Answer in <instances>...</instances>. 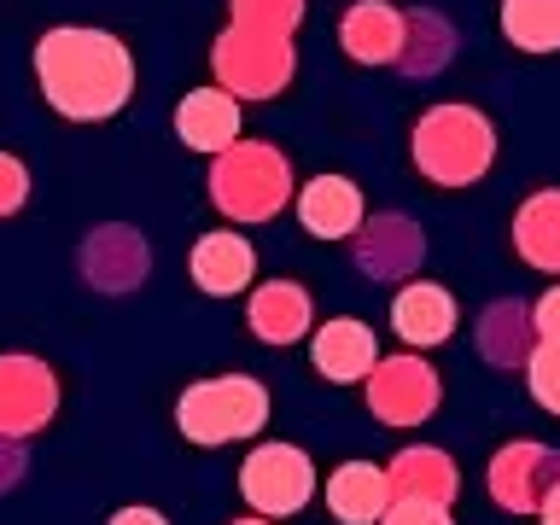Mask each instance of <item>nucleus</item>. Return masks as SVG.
I'll use <instances>...</instances> for the list:
<instances>
[{"mask_svg":"<svg viewBox=\"0 0 560 525\" xmlns=\"http://www.w3.org/2000/svg\"><path fill=\"white\" fill-rule=\"evenodd\" d=\"M82 269H88V280H100L105 292H129L135 280H147L152 252L140 234H129V228H100V234H88Z\"/></svg>","mask_w":560,"mask_h":525,"instance_id":"6ab92c4d","label":"nucleus"},{"mask_svg":"<svg viewBox=\"0 0 560 525\" xmlns=\"http://www.w3.org/2000/svg\"><path fill=\"white\" fill-rule=\"evenodd\" d=\"M234 525H269V520H262V514H245V520H234Z\"/></svg>","mask_w":560,"mask_h":525,"instance_id":"473e14b6","label":"nucleus"},{"mask_svg":"<svg viewBox=\"0 0 560 525\" xmlns=\"http://www.w3.org/2000/svg\"><path fill=\"white\" fill-rule=\"evenodd\" d=\"M112 525H170V520L158 514V508H117Z\"/></svg>","mask_w":560,"mask_h":525,"instance_id":"c756f323","label":"nucleus"},{"mask_svg":"<svg viewBox=\"0 0 560 525\" xmlns=\"http://www.w3.org/2000/svg\"><path fill=\"white\" fill-rule=\"evenodd\" d=\"M210 70H217V88H228L234 100H275L298 77V52H292V42L228 24L210 42Z\"/></svg>","mask_w":560,"mask_h":525,"instance_id":"39448f33","label":"nucleus"},{"mask_svg":"<svg viewBox=\"0 0 560 525\" xmlns=\"http://www.w3.org/2000/svg\"><path fill=\"white\" fill-rule=\"evenodd\" d=\"M532 345H537V332H532V310H525V304H490L485 310V322H479L485 362L514 368V362L532 357Z\"/></svg>","mask_w":560,"mask_h":525,"instance_id":"4be33fe9","label":"nucleus"},{"mask_svg":"<svg viewBox=\"0 0 560 525\" xmlns=\"http://www.w3.org/2000/svg\"><path fill=\"white\" fill-rule=\"evenodd\" d=\"M175 135L187 152H228L240 140V100L228 88H187L175 100Z\"/></svg>","mask_w":560,"mask_h":525,"instance_id":"2eb2a0df","label":"nucleus"},{"mask_svg":"<svg viewBox=\"0 0 560 525\" xmlns=\"http://www.w3.org/2000/svg\"><path fill=\"white\" fill-rule=\"evenodd\" d=\"M187 275H192V287L210 292V298H234L257 280V245L245 234H234V228H210V234H199V245H192Z\"/></svg>","mask_w":560,"mask_h":525,"instance_id":"9d476101","label":"nucleus"},{"mask_svg":"<svg viewBox=\"0 0 560 525\" xmlns=\"http://www.w3.org/2000/svg\"><path fill=\"white\" fill-rule=\"evenodd\" d=\"M537 514H542V525H560V485L549 490V497H542V508H537Z\"/></svg>","mask_w":560,"mask_h":525,"instance_id":"2f4dec72","label":"nucleus"},{"mask_svg":"<svg viewBox=\"0 0 560 525\" xmlns=\"http://www.w3.org/2000/svg\"><path fill=\"white\" fill-rule=\"evenodd\" d=\"M385 479H392V502H438L450 508L455 490H462V472H455V462L444 450L432 444H415V450H397V462L385 467Z\"/></svg>","mask_w":560,"mask_h":525,"instance_id":"f3484780","label":"nucleus"},{"mask_svg":"<svg viewBox=\"0 0 560 525\" xmlns=\"http://www.w3.org/2000/svg\"><path fill=\"white\" fill-rule=\"evenodd\" d=\"M298 199L287 152L269 140H234L210 164V205L234 222H275Z\"/></svg>","mask_w":560,"mask_h":525,"instance_id":"7ed1b4c3","label":"nucleus"},{"mask_svg":"<svg viewBox=\"0 0 560 525\" xmlns=\"http://www.w3.org/2000/svg\"><path fill=\"white\" fill-rule=\"evenodd\" d=\"M234 30H257L275 42H292V30L304 24V0H228Z\"/></svg>","mask_w":560,"mask_h":525,"instance_id":"393cba45","label":"nucleus"},{"mask_svg":"<svg viewBox=\"0 0 560 525\" xmlns=\"http://www.w3.org/2000/svg\"><path fill=\"white\" fill-rule=\"evenodd\" d=\"M555 485H560V450H542L520 438V444L497 450V462H490V502L502 514H537Z\"/></svg>","mask_w":560,"mask_h":525,"instance_id":"1a4fd4ad","label":"nucleus"},{"mask_svg":"<svg viewBox=\"0 0 560 525\" xmlns=\"http://www.w3.org/2000/svg\"><path fill=\"white\" fill-rule=\"evenodd\" d=\"M455 52V30L438 12H409V35H402V77H438Z\"/></svg>","mask_w":560,"mask_h":525,"instance_id":"5701e85b","label":"nucleus"},{"mask_svg":"<svg viewBox=\"0 0 560 525\" xmlns=\"http://www.w3.org/2000/svg\"><path fill=\"white\" fill-rule=\"evenodd\" d=\"M310 362H315V374L332 380V385H357V380L374 374L380 339H374V327H368V322H357V315H332V322L315 327Z\"/></svg>","mask_w":560,"mask_h":525,"instance_id":"9b49d317","label":"nucleus"},{"mask_svg":"<svg viewBox=\"0 0 560 525\" xmlns=\"http://www.w3.org/2000/svg\"><path fill=\"white\" fill-rule=\"evenodd\" d=\"M35 82L70 122H105L135 94V59L112 30L59 24L35 42Z\"/></svg>","mask_w":560,"mask_h":525,"instance_id":"f257e3e1","label":"nucleus"},{"mask_svg":"<svg viewBox=\"0 0 560 525\" xmlns=\"http://www.w3.org/2000/svg\"><path fill=\"white\" fill-rule=\"evenodd\" d=\"M24 199H30V170L12 152H0V217H18Z\"/></svg>","mask_w":560,"mask_h":525,"instance_id":"bb28decb","label":"nucleus"},{"mask_svg":"<svg viewBox=\"0 0 560 525\" xmlns=\"http://www.w3.org/2000/svg\"><path fill=\"white\" fill-rule=\"evenodd\" d=\"M392 508V479L374 462H345L327 472V514L339 525H380Z\"/></svg>","mask_w":560,"mask_h":525,"instance_id":"dca6fc26","label":"nucleus"},{"mask_svg":"<svg viewBox=\"0 0 560 525\" xmlns=\"http://www.w3.org/2000/svg\"><path fill=\"white\" fill-rule=\"evenodd\" d=\"M0 444H12V438H0ZM18 479V450H7V455H0V490H7Z\"/></svg>","mask_w":560,"mask_h":525,"instance_id":"7c9ffc66","label":"nucleus"},{"mask_svg":"<svg viewBox=\"0 0 560 525\" xmlns=\"http://www.w3.org/2000/svg\"><path fill=\"white\" fill-rule=\"evenodd\" d=\"M292 205H298L304 234H315V240H350L368 222V199L350 175H315V182L298 187Z\"/></svg>","mask_w":560,"mask_h":525,"instance_id":"f8f14e48","label":"nucleus"},{"mask_svg":"<svg viewBox=\"0 0 560 525\" xmlns=\"http://www.w3.org/2000/svg\"><path fill=\"white\" fill-rule=\"evenodd\" d=\"M409 152H415V170L427 175V182L472 187V182L490 175V164H497V129H490V117L479 112V105L444 100L415 122Z\"/></svg>","mask_w":560,"mask_h":525,"instance_id":"f03ea898","label":"nucleus"},{"mask_svg":"<svg viewBox=\"0 0 560 525\" xmlns=\"http://www.w3.org/2000/svg\"><path fill=\"white\" fill-rule=\"evenodd\" d=\"M59 415V374L42 357H0V438L24 444Z\"/></svg>","mask_w":560,"mask_h":525,"instance_id":"6e6552de","label":"nucleus"},{"mask_svg":"<svg viewBox=\"0 0 560 525\" xmlns=\"http://www.w3.org/2000/svg\"><path fill=\"white\" fill-rule=\"evenodd\" d=\"M502 35L520 52H560V0H502Z\"/></svg>","mask_w":560,"mask_h":525,"instance_id":"b1692460","label":"nucleus"},{"mask_svg":"<svg viewBox=\"0 0 560 525\" xmlns=\"http://www.w3.org/2000/svg\"><path fill=\"white\" fill-rule=\"evenodd\" d=\"M455 322H462V310H455L450 287H438V280H402V292L392 298V332L409 350L444 345Z\"/></svg>","mask_w":560,"mask_h":525,"instance_id":"ddd939ff","label":"nucleus"},{"mask_svg":"<svg viewBox=\"0 0 560 525\" xmlns=\"http://www.w3.org/2000/svg\"><path fill=\"white\" fill-rule=\"evenodd\" d=\"M402 35H409V12L392 7V0H357L339 24V42L357 65L380 70L402 59Z\"/></svg>","mask_w":560,"mask_h":525,"instance_id":"4468645a","label":"nucleus"},{"mask_svg":"<svg viewBox=\"0 0 560 525\" xmlns=\"http://www.w3.org/2000/svg\"><path fill=\"white\" fill-rule=\"evenodd\" d=\"M252 332L262 345H275V350H287V345H298L310 332V322H315V304H310V292L298 287V280H269V287H257L252 292Z\"/></svg>","mask_w":560,"mask_h":525,"instance_id":"a211bd4d","label":"nucleus"},{"mask_svg":"<svg viewBox=\"0 0 560 525\" xmlns=\"http://www.w3.org/2000/svg\"><path fill=\"white\" fill-rule=\"evenodd\" d=\"M532 332L537 339H560V287H549L532 304Z\"/></svg>","mask_w":560,"mask_h":525,"instance_id":"c85d7f7f","label":"nucleus"},{"mask_svg":"<svg viewBox=\"0 0 560 525\" xmlns=\"http://www.w3.org/2000/svg\"><path fill=\"white\" fill-rule=\"evenodd\" d=\"M420 252H427V240H420V228L409 217H374V222H362V245H357V262H362V275H374V280H397V275H409Z\"/></svg>","mask_w":560,"mask_h":525,"instance_id":"aec40b11","label":"nucleus"},{"mask_svg":"<svg viewBox=\"0 0 560 525\" xmlns=\"http://www.w3.org/2000/svg\"><path fill=\"white\" fill-rule=\"evenodd\" d=\"M525 385H532L537 409L560 415V339H537L525 357Z\"/></svg>","mask_w":560,"mask_h":525,"instance_id":"a878e982","label":"nucleus"},{"mask_svg":"<svg viewBox=\"0 0 560 525\" xmlns=\"http://www.w3.org/2000/svg\"><path fill=\"white\" fill-rule=\"evenodd\" d=\"M175 427H182L187 444L199 450H222L234 438H252L269 427V385L252 374H217L187 385L182 402H175Z\"/></svg>","mask_w":560,"mask_h":525,"instance_id":"20e7f679","label":"nucleus"},{"mask_svg":"<svg viewBox=\"0 0 560 525\" xmlns=\"http://www.w3.org/2000/svg\"><path fill=\"white\" fill-rule=\"evenodd\" d=\"M380 525H455L450 520V508H438V502H392V508H385V520Z\"/></svg>","mask_w":560,"mask_h":525,"instance_id":"cd10ccee","label":"nucleus"},{"mask_svg":"<svg viewBox=\"0 0 560 525\" xmlns=\"http://www.w3.org/2000/svg\"><path fill=\"white\" fill-rule=\"evenodd\" d=\"M514 252L542 275H560V187H542L514 217Z\"/></svg>","mask_w":560,"mask_h":525,"instance_id":"412c9836","label":"nucleus"},{"mask_svg":"<svg viewBox=\"0 0 560 525\" xmlns=\"http://www.w3.org/2000/svg\"><path fill=\"white\" fill-rule=\"evenodd\" d=\"M240 497L262 520H287L315 497V462L298 444H257L240 467Z\"/></svg>","mask_w":560,"mask_h":525,"instance_id":"423d86ee","label":"nucleus"},{"mask_svg":"<svg viewBox=\"0 0 560 525\" xmlns=\"http://www.w3.org/2000/svg\"><path fill=\"white\" fill-rule=\"evenodd\" d=\"M438 397H444V380H438V368L420 350H409V357H380L374 374H368V409L385 427H420V420H432Z\"/></svg>","mask_w":560,"mask_h":525,"instance_id":"0eeeda50","label":"nucleus"}]
</instances>
